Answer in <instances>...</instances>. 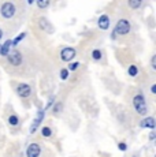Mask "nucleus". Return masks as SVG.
<instances>
[{
    "label": "nucleus",
    "instance_id": "1a4fd4ad",
    "mask_svg": "<svg viewBox=\"0 0 156 157\" xmlns=\"http://www.w3.org/2000/svg\"><path fill=\"white\" fill-rule=\"evenodd\" d=\"M38 26L41 28V30L47 33H53V26L49 23V21L45 19V18H40L38 19Z\"/></svg>",
    "mask_w": 156,
    "mask_h": 157
},
{
    "label": "nucleus",
    "instance_id": "39448f33",
    "mask_svg": "<svg viewBox=\"0 0 156 157\" xmlns=\"http://www.w3.org/2000/svg\"><path fill=\"white\" fill-rule=\"evenodd\" d=\"M7 57H8L10 64L15 66V67L21 66V63H22V55H21V52H18V51H13L11 53H8Z\"/></svg>",
    "mask_w": 156,
    "mask_h": 157
},
{
    "label": "nucleus",
    "instance_id": "4be33fe9",
    "mask_svg": "<svg viewBox=\"0 0 156 157\" xmlns=\"http://www.w3.org/2000/svg\"><path fill=\"white\" fill-rule=\"evenodd\" d=\"M60 78L62 79H67L68 78V70L67 68H63V70L60 71Z\"/></svg>",
    "mask_w": 156,
    "mask_h": 157
},
{
    "label": "nucleus",
    "instance_id": "6ab92c4d",
    "mask_svg": "<svg viewBox=\"0 0 156 157\" xmlns=\"http://www.w3.org/2000/svg\"><path fill=\"white\" fill-rule=\"evenodd\" d=\"M129 6H130L131 8H138L141 6V2L140 0H130V2H129Z\"/></svg>",
    "mask_w": 156,
    "mask_h": 157
},
{
    "label": "nucleus",
    "instance_id": "f3484780",
    "mask_svg": "<svg viewBox=\"0 0 156 157\" xmlns=\"http://www.w3.org/2000/svg\"><path fill=\"white\" fill-rule=\"evenodd\" d=\"M25 37H26V33H25V32H23V33H21V34L18 36V37L15 38V40H14V41H11V45H17V44L19 43L21 40H22V38H25Z\"/></svg>",
    "mask_w": 156,
    "mask_h": 157
},
{
    "label": "nucleus",
    "instance_id": "20e7f679",
    "mask_svg": "<svg viewBox=\"0 0 156 157\" xmlns=\"http://www.w3.org/2000/svg\"><path fill=\"white\" fill-rule=\"evenodd\" d=\"M76 57V49L74 48H64V49H62L60 52V59L63 60V62H71V60Z\"/></svg>",
    "mask_w": 156,
    "mask_h": 157
},
{
    "label": "nucleus",
    "instance_id": "2eb2a0df",
    "mask_svg": "<svg viewBox=\"0 0 156 157\" xmlns=\"http://www.w3.org/2000/svg\"><path fill=\"white\" fill-rule=\"evenodd\" d=\"M41 134H43V137H51L52 135V130H51V127H43V130H41Z\"/></svg>",
    "mask_w": 156,
    "mask_h": 157
},
{
    "label": "nucleus",
    "instance_id": "412c9836",
    "mask_svg": "<svg viewBox=\"0 0 156 157\" xmlns=\"http://www.w3.org/2000/svg\"><path fill=\"white\" fill-rule=\"evenodd\" d=\"M78 67H80V63L76 62V63H71V64L68 66V68H67V70H68V71H74V70H77Z\"/></svg>",
    "mask_w": 156,
    "mask_h": 157
},
{
    "label": "nucleus",
    "instance_id": "9b49d317",
    "mask_svg": "<svg viewBox=\"0 0 156 157\" xmlns=\"http://www.w3.org/2000/svg\"><path fill=\"white\" fill-rule=\"evenodd\" d=\"M141 127L142 128H155V119L154 117H145V119L141 122Z\"/></svg>",
    "mask_w": 156,
    "mask_h": 157
},
{
    "label": "nucleus",
    "instance_id": "bb28decb",
    "mask_svg": "<svg viewBox=\"0 0 156 157\" xmlns=\"http://www.w3.org/2000/svg\"><path fill=\"white\" fill-rule=\"evenodd\" d=\"M2 36H3V32H2V29H0V38H2Z\"/></svg>",
    "mask_w": 156,
    "mask_h": 157
},
{
    "label": "nucleus",
    "instance_id": "6e6552de",
    "mask_svg": "<svg viewBox=\"0 0 156 157\" xmlns=\"http://www.w3.org/2000/svg\"><path fill=\"white\" fill-rule=\"evenodd\" d=\"M43 119H44V109H40L37 113V116H36V119L33 120V123L30 126V134H34L37 127L41 124V122H43Z\"/></svg>",
    "mask_w": 156,
    "mask_h": 157
},
{
    "label": "nucleus",
    "instance_id": "a878e982",
    "mask_svg": "<svg viewBox=\"0 0 156 157\" xmlns=\"http://www.w3.org/2000/svg\"><path fill=\"white\" fill-rule=\"evenodd\" d=\"M149 140H151V141L155 140V132H151V135H149Z\"/></svg>",
    "mask_w": 156,
    "mask_h": 157
},
{
    "label": "nucleus",
    "instance_id": "ddd939ff",
    "mask_svg": "<svg viewBox=\"0 0 156 157\" xmlns=\"http://www.w3.org/2000/svg\"><path fill=\"white\" fill-rule=\"evenodd\" d=\"M8 123H10L11 126H18L19 124V119H18L17 115H11V116L8 117Z\"/></svg>",
    "mask_w": 156,
    "mask_h": 157
},
{
    "label": "nucleus",
    "instance_id": "aec40b11",
    "mask_svg": "<svg viewBox=\"0 0 156 157\" xmlns=\"http://www.w3.org/2000/svg\"><path fill=\"white\" fill-rule=\"evenodd\" d=\"M92 57H93L95 60H100L101 59V52L99 49H95L93 52H92Z\"/></svg>",
    "mask_w": 156,
    "mask_h": 157
},
{
    "label": "nucleus",
    "instance_id": "393cba45",
    "mask_svg": "<svg viewBox=\"0 0 156 157\" xmlns=\"http://www.w3.org/2000/svg\"><path fill=\"white\" fill-rule=\"evenodd\" d=\"M151 92L152 93H156V85H152L151 86Z\"/></svg>",
    "mask_w": 156,
    "mask_h": 157
},
{
    "label": "nucleus",
    "instance_id": "f257e3e1",
    "mask_svg": "<svg viewBox=\"0 0 156 157\" xmlns=\"http://www.w3.org/2000/svg\"><path fill=\"white\" fill-rule=\"evenodd\" d=\"M133 105H134V109L137 111V113L145 115L146 112H148V107H146L145 98H144L141 94L134 96V98H133Z\"/></svg>",
    "mask_w": 156,
    "mask_h": 157
},
{
    "label": "nucleus",
    "instance_id": "9d476101",
    "mask_svg": "<svg viewBox=\"0 0 156 157\" xmlns=\"http://www.w3.org/2000/svg\"><path fill=\"white\" fill-rule=\"evenodd\" d=\"M99 28L101 30H107L110 28V18L107 17V15H101V17L99 18Z\"/></svg>",
    "mask_w": 156,
    "mask_h": 157
},
{
    "label": "nucleus",
    "instance_id": "f03ea898",
    "mask_svg": "<svg viewBox=\"0 0 156 157\" xmlns=\"http://www.w3.org/2000/svg\"><path fill=\"white\" fill-rule=\"evenodd\" d=\"M0 14H2L3 18L10 19V18H13L14 15H15V6H14L13 3H10V2L3 3L2 8H0Z\"/></svg>",
    "mask_w": 156,
    "mask_h": 157
},
{
    "label": "nucleus",
    "instance_id": "dca6fc26",
    "mask_svg": "<svg viewBox=\"0 0 156 157\" xmlns=\"http://www.w3.org/2000/svg\"><path fill=\"white\" fill-rule=\"evenodd\" d=\"M36 4H37L40 8H47L48 6H49V2H48V0H38Z\"/></svg>",
    "mask_w": 156,
    "mask_h": 157
},
{
    "label": "nucleus",
    "instance_id": "f8f14e48",
    "mask_svg": "<svg viewBox=\"0 0 156 157\" xmlns=\"http://www.w3.org/2000/svg\"><path fill=\"white\" fill-rule=\"evenodd\" d=\"M10 48H11V40H7L3 45H0V55L7 56L10 53Z\"/></svg>",
    "mask_w": 156,
    "mask_h": 157
},
{
    "label": "nucleus",
    "instance_id": "5701e85b",
    "mask_svg": "<svg viewBox=\"0 0 156 157\" xmlns=\"http://www.w3.org/2000/svg\"><path fill=\"white\" fill-rule=\"evenodd\" d=\"M151 67L154 68V70H156V56H152V59H151Z\"/></svg>",
    "mask_w": 156,
    "mask_h": 157
},
{
    "label": "nucleus",
    "instance_id": "423d86ee",
    "mask_svg": "<svg viewBox=\"0 0 156 157\" xmlns=\"http://www.w3.org/2000/svg\"><path fill=\"white\" fill-rule=\"evenodd\" d=\"M41 153V147L38 144H30L26 149V157H38Z\"/></svg>",
    "mask_w": 156,
    "mask_h": 157
},
{
    "label": "nucleus",
    "instance_id": "b1692460",
    "mask_svg": "<svg viewBox=\"0 0 156 157\" xmlns=\"http://www.w3.org/2000/svg\"><path fill=\"white\" fill-rule=\"evenodd\" d=\"M118 147H119V150H126V149H127V145L123 144V142H121L118 145Z\"/></svg>",
    "mask_w": 156,
    "mask_h": 157
},
{
    "label": "nucleus",
    "instance_id": "0eeeda50",
    "mask_svg": "<svg viewBox=\"0 0 156 157\" xmlns=\"http://www.w3.org/2000/svg\"><path fill=\"white\" fill-rule=\"evenodd\" d=\"M17 93H18L19 97L26 98V97L30 96L32 89H30V86H29L28 83H21V85H18V87H17Z\"/></svg>",
    "mask_w": 156,
    "mask_h": 157
},
{
    "label": "nucleus",
    "instance_id": "4468645a",
    "mask_svg": "<svg viewBox=\"0 0 156 157\" xmlns=\"http://www.w3.org/2000/svg\"><path fill=\"white\" fill-rule=\"evenodd\" d=\"M137 74H138V68H137V66L131 64L130 67H129V75H130V77H136Z\"/></svg>",
    "mask_w": 156,
    "mask_h": 157
},
{
    "label": "nucleus",
    "instance_id": "7ed1b4c3",
    "mask_svg": "<svg viewBox=\"0 0 156 157\" xmlns=\"http://www.w3.org/2000/svg\"><path fill=\"white\" fill-rule=\"evenodd\" d=\"M129 32H130V22H129L127 19H121V21H118V23H116L114 33H115V34L123 36V34H127Z\"/></svg>",
    "mask_w": 156,
    "mask_h": 157
},
{
    "label": "nucleus",
    "instance_id": "a211bd4d",
    "mask_svg": "<svg viewBox=\"0 0 156 157\" xmlns=\"http://www.w3.org/2000/svg\"><path fill=\"white\" fill-rule=\"evenodd\" d=\"M62 108H63L62 102H56V104L53 105V112H55V113H60L62 112Z\"/></svg>",
    "mask_w": 156,
    "mask_h": 157
}]
</instances>
